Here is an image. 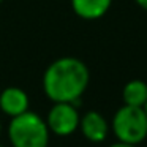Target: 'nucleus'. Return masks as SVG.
<instances>
[{
    "instance_id": "f257e3e1",
    "label": "nucleus",
    "mask_w": 147,
    "mask_h": 147,
    "mask_svg": "<svg viewBox=\"0 0 147 147\" xmlns=\"http://www.w3.org/2000/svg\"><path fill=\"white\" fill-rule=\"evenodd\" d=\"M90 71L81 59L65 55L54 60L43 73V92L52 103L76 105L87 90Z\"/></svg>"
},
{
    "instance_id": "f03ea898",
    "label": "nucleus",
    "mask_w": 147,
    "mask_h": 147,
    "mask_svg": "<svg viewBox=\"0 0 147 147\" xmlns=\"http://www.w3.org/2000/svg\"><path fill=\"white\" fill-rule=\"evenodd\" d=\"M7 134L11 147H48L51 139L46 120L30 109L11 117Z\"/></svg>"
},
{
    "instance_id": "7ed1b4c3",
    "label": "nucleus",
    "mask_w": 147,
    "mask_h": 147,
    "mask_svg": "<svg viewBox=\"0 0 147 147\" xmlns=\"http://www.w3.org/2000/svg\"><path fill=\"white\" fill-rule=\"evenodd\" d=\"M111 130L117 141L138 146L147 139V114L142 108L123 105L115 111Z\"/></svg>"
},
{
    "instance_id": "20e7f679",
    "label": "nucleus",
    "mask_w": 147,
    "mask_h": 147,
    "mask_svg": "<svg viewBox=\"0 0 147 147\" xmlns=\"http://www.w3.org/2000/svg\"><path fill=\"white\" fill-rule=\"evenodd\" d=\"M45 120L51 134L65 138L79 128L81 114L74 103H52Z\"/></svg>"
},
{
    "instance_id": "39448f33",
    "label": "nucleus",
    "mask_w": 147,
    "mask_h": 147,
    "mask_svg": "<svg viewBox=\"0 0 147 147\" xmlns=\"http://www.w3.org/2000/svg\"><path fill=\"white\" fill-rule=\"evenodd\" d=\"M78 130L82 133V136L89 142L100 144L103 141H106L109 130H111V125L98 111H87L81 115Z\"/></svg>"
},
{
    "instance_id": "423d86ee",
    "label": "nucleus",
    "mask_w": 147,
    "mask_h": 147,
    "mask_svg": "<svg viewBox=\"0 0 147 147\" xmlns=\"http://www.w3.org/2000/svg\"><path fill=\"white\" fill-rule=\"evenodd\" d=\"M29 95L21 87H7L0 93V109L10 119L29 111Z\"/></svg>"
},
{
    "instance_id": "0eeeda50",
    "label": "nucleus",
    "mask_w": 147,
    "mask_h": 147,
    "mask_svg": "<svg viewBox=\"0 0 147 147\" xmlns=\"http://www.w3.org/2000/svg\"><path fill=\"white\" fill-rule=\"evenodd\" d=\"M112 0H71L74 14L84 21L101 19L109 11Z\"/></svg>"
},
{
    "instance_id": "6e6552de",
    "label": "nucleus",
    "mask_w": 147,
    "mask_h": 147,
    "mask_svg": "<svg viewBox=\"0 0 147 147\" xmlns=\"http://www.w3.org/2000/svg\"><path fill=\"white\" fill-rule=\"evenodd\" d=\"M123 105L142 108L147 101V82L142 79H131L122 89Z\"/></svg>"
},
{
    "instance_id": "1a4fd4ad",
    "label": "nucleus",
    "mask_w": 147,
    "mask_h": 147,
    "mask_svg": "<svg viewBox=\"0 0 147 147\" xmlns=\"http://www.w3.org/2000/svg\"><path fill=\"white\" fill-rule=\"evenodd\" d=\"M108 147H138V146L128 144V142H122V141H115L114 144H111V146H108Z\"/></svg>"
},
{
    "instance_id": "9d476101",
    "label": "nucleus",
    "mask_w": 147,
    "mask_h": 147,
    "mask_svg": "<svg viewBox=\"0 0 147 147\" xmlns=\"http://www.w3.org/2000/svg\"><path fill=\"white\" fill-rule=\"evenodd\" d=\"M134 2H136V5L139 8H142V10L147 11V0H134Z\"/></svg>"
},
{
    "instance_id": "9b49d317",
    "label": "nucleus",
    "mask_w": 147,
    "mask_h": 147,
    "mask_svg": "<svg viewBox=\"0 0 147 147\" xmlns=\"http://www.w3.org/2000/svg\"><path fill=\"white\" fill-rule=\"evenodd\" d=\"M142 109H144V112H146V114H147V101H146V105L142 106Z\"/></svg>"
},
{
    "instance_id": "f8f14e48",
    "label": "nucleus",
    "mask_w": 147,
    "mask_h": 147,
    "mask_svg": "<svg viewBox=\"0 0 147 147\" xmlns=\"http://www.w3.org/2000/svg\"><path fill=\"white\" fill-rule=\"evenodd\" d=\"M2 130H3V128H2V122H0V136H2Z\"/></svg>"
},
{
    "instance_id": "ddd939ff",
    "label": "nucleus",
    "mask_w": 147,
    "mask_h": 147,
    "mask_svg": "<svg viewBox=\"0 0 147 147\" xmlns=\"http://www.w3.org/2000/svg\"><path fill=\"white\" fill-rule=\"evenodd\" d=\"M2 2H3V0H0V3H2Z\"/></svg>"
},
{
    "instance_id": "4468645a",
    "label": "nucleus",
    "mask_w": 147,
    "mask_h": 147,
    "mask_svg": "<svg viewBox=\"0 0 147 147\" xmlns=\"http://www.w3.org/2000/svg\"><path fill=\"white\" fill-rule=\"evenodd\" d=\"M0 147H3V146H0Z\"/></svg>"
}]
</instances>
